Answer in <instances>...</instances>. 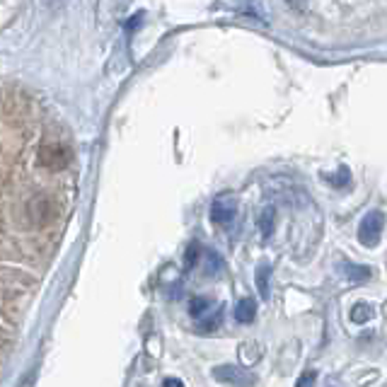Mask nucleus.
I'll return each instance as SVG.
<instances>
[{"label": "nucleus", "mask_w": 387, "mask_h": 387, "mask_svg": "<svg viewBox=\"0 0 387 387\" xmlns=\"http://www.w3.org/2000/svg\"><path fill=\"white\" fill-rule=\"evenodd\" d=\"M73 160V150L66 143H44L39 148V165L42 167L51 169V172H59V169H66Z\"/></svg>", "instance_id": "f257e3e1"}, {"label": "nucleus", "mask_w": 387, "mask_h": 387, "mask_svg": "<svg viewBox=\"0 0 387 387\" xmlns=\"http://www.w3.org/2000/svg\"><path fill=\"white\" fill-rule=\"evenodd\" d=\"M385 227V215L380 210H371V213L363 215L361 225H358V240L366 247H375L380 242V235H383Z\"/></svg>", "instance_id": "f03ea898"}, {"label": "nucleus", "mask_w": 387, "mask_h": 387, "mask_svg": "<svg viewBox=\"0 0 387 387\" xmlns=\"http://www.w3.org/2000/svg\"><path fill=\"white\" fill-rule=\"evenodd\" d=\"M27 215H30V220L37 227H44V225H49L51 220L56 218V203H54V198H49V196H34L30 203H27Z\"/></svg>", "instance_id": "7ed1b4c3"}, {"label": "nucleus", "mask_w": 387, "mask_h": 387, "mask_svg": "<svg viewBox=\"0 0 387 387\" xmlns=\"http://www.w3.org/2000/svg\"><path fill=\"white\" fill-rule=\"evenodd\" d=\"M213 378L220 380V383H227L232 387H254L257 378L252 373H247L240 366H218L213 368Z\"/></svg>", "instance_id": "20e7f679"}, {"label": "nucleus", "mask_w": 387, "mask_h": 387, "mask_svg": "<svg viewBox=\"0 0 387 387\" xmlns=\"http://www.w3.org/2000/svg\"><path fill=\"white\" fill-rule=\"evenodd\" d=\"M235 213H237V203L227 196L215 198L213 206H210V220H213L215 225H227L235 218Z\"/></svg>", "instance_id": "39448f33"}, {"label": "nucleus", "mask_w": 387, "mask_h": 387, "mask_svg": "<svg viewBox=\"0 0 387 387\" xmlns=\"http://www.w3.org/2000/svg\"><path fill=\"white\" fill-rule=\"evenodd\" d=\"M341 271H344V276L349 278L351 283H363V281H368L371 278L373 271L368 269V266H363V264H349V261H344L341 264Z\"/></svg>", "instance_id": "423d86ee"}, {"label": "nucleus", "mask_w": 387, "mask_h": 387, "mask_svg": "<svg viewBox=\"0 0 387 387\" xmlns=\"http://www.w3.org/2000/svg\"><path fill=\"white\" fill-rule=\"evenodd\" d=\"M254 317H257V303H254L252 298H242L235 307V320L242 324H249L254 322Z\"/></svg>", "instance_id": "0eeeda50"}, {"label": "nucleus", "mask_w": 387, "mask_h": 387, "mask_svg": "<svg viewBox=\"0 0 387 387\" xmlns=\"http://www.w3.org/2000/svg\"><path fill=\"white\" fill-rule=\"evenodd\" d=\"M373 307L368 305V303H356L354 307H351V322H356V324H366V322H371L373 320Z\"/></svg>", "instance_id": "6e6552de"}, {"label": "nucleus", "mask_w": 387, "mask_h": 387, "mask_svg": "<svg viewBox=\"0 0 387 387\" xmlns=\"http://www.w3.org/2000/svg\"><path fill=\"white\" fill-rule=\"evenodd\" d=\"M274 220H276V210L271 206H266L259 215V230L264 237H269L271 232H274Z\"/></svg>", "instance_id": "1a4fd4ad"}, {"label": "nucleus", "mask_w": 387, "mask_h": 387, "mask_svg": "<svg viewBox=\"0 0 387 387\" xmlns=\"http://www.w3.org/2000/svg\"><path fill=\"white\" fill-rule=\"evenodd\" d=\"M269 274H271L269 264H261L257 269V288H259L261 298H269Z\"/></svg>", "instance_id": "9d476101"}, {"label": "nucleus", "mask_w": 387, "mask_h": 387, "mask_svg": "<svg viewBox=\"0 0 387 387\" xmlns=\"http://www.w3.org/2000/svg\"><path fill=\"white\" fill-rule=\"evenodd\" d=\"M210 310V300L208 298H194L189 303V315L191 317H201L203 312Z\"/></svg>", "instance_id": "9b49d317"}, {"label": "nucleus", "mask_w": 387, "mask_h": 387, "mask_svg": "<svg viewBox=\"0 0 387 387\" xmlns=\"http://www.w3.org/2000/svg\"><path fill=\"white\" fill-rule=\"evenodd\" d=\"M198 257H201V247H198V242H191L189 249H186V254H184V266H186V269H194V266L198 264Z\"/></svg>", "instance_id": "f8f14e48"}, {"label": "nucleus", "mask_w": 387, "mask_h": 387, "mask_svg": "<svg viewBox=\"0 0 387 387\" xmlns=\"http://www.w3.org/2000/svg\"><path fill=\"white\" fill-rule=\"evenodd\" d=\"M220 317H223V310L215 312V315L210 317V320H206V324H198V329H201V332H210V329H215L220 324Z\"/></svg>", "instance_id": "ddd939ff"}, {"label": "nucleus", "mask_w": 387, "mask_h": 387, "mask_svg": "<svg viewBox=\"0 0 387 387\" xmlns=\"http://www.w3.org/2000/svg\"><path fill=\"white\" fill-rule=\"evenodd\" d=\"M315 378H317L315 371H307V373L300 375V380H298V385L295 387H315Z\"/></svg>", "instance_id": "4468645a"}, {"label": "nucleus", "mask_w": 387, "mask_h": 387, "mask_svg": "<svg viewBox=\"0 0 387 387\" xmlns=\"http://www.w3.org/2000/svg\"><path fill=\"white\" fill-rule=\"evenodd\" d=\"M162 387H184V385H181V380H177V378H167L162 383Z\"/></svg>", "instance_id": "2eb2a0df"}, {"label": "nucleus", "mask_w": 387, "mask_h": 387, "mask_svg": "<svg viewBox=\"0 0 387 387\" xmlns=\"http://www.w3.org/2000/svg\"><path fill=\"white\" fill-rule=\"evenodd\" d=\"M288 5H290V8L303 10V8H305V0H288Z\"/></svg>", "instance_id": "dca6fc26"}]
</instances>
